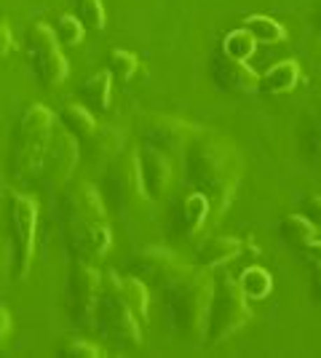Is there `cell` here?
Returning <instances> with one entry per match:
<instances>
[{
    "label": "cell",
    "mask_w": 321,
    "mask_h": 358,
    "mask_svg": "<svg viewBox=\"0 0 321 358\" xmlns=\"http://www.w3.org/2000/svg\"><path fill=\"white\" fill-rule=\"evenodd\" d=\"M185 177L196 193L206 195L212 214L220 220L230 209L238 193L244 161L233 139L214 129H193V136L183 152Z\"/></svg>",
    "instance_id": "obj_1"
},
{
    "label": "cell",
    "mask_w": 321,
    "mask_h": 358,
    "mask_svg": "<svg viewBox=\"0 0 321 358\" xmlns=\"http://www.w3.org/2000/svg\"><path fill=\"white\" fill-rule=\"evenodd\" d=\"M59 222L67 252L78 262L97 265L113 243L105 198L92 182L64 185L59 193Z\"/></svg>",
    "instance_id": "obj_2"
},
{
    "label": "cell",
    "mask_w": 321,
    "mask_h": 358,
    "mask_svg": "<svg viewBox=\"0 0 321 358\" xmlns=\"http://www.w3.org/2000/svg\"><path fill=\"white\" fill-rule=\"evenodd\" d=\"M166 292V313L174 331L187 343L206 340L209 302H212V273L209 268H190Z\"/></svg>",
    "instance_id": "obj_3"
},
{
    "label": "cell",
    "mask_w": 321,
    "mask_h": 358,
    "mask_svg": "<svg viewBox=\"0 0 321 358\" xmlns=\"http://www.w3.org/2000/svg\"><path fill=\"white\" fill-rule=\"evenodd\" d=\"M105 206H113L115 217L121 222H142L145 214L150 211L153 201L148 198L142 187V174H139V155L134 148H123L118 155L107 161L105 171Z\"/></svg>",
    "instance_id": "obj_4"
},
{
    "label": "cell",
    "mask_w": 321,
    "mask_h": 358,
    "mask_svg": "<svg viewBox=\"0 0 321 358\" xmlns=\"http://www.w3.org/2000/svg\"><path fill=\"white\" fill-rule=\"evenodd\" d=\"M217 270V268H214ZM252 310L238 281L228 270L212 273V302H209V321H206V343L220 345L230 340L241 327L249 324Z\"/></svg>",
    "instance_id": "obj_5"
},
{
    "label": "cell",
    "mask_w": 321,
    "mask_h": 358,
    "mask_svg": "<svg viewBox=\"0 0 321 358\" xmlns=\"http://www.w3.org/2000/svg\"><path fill=\"white\" fill-rule=\"evenodd\" d=\"M54 113L46 105H30L24 107V113L19 115L14 136V177L22 182L38 179L41 161H43V150H46L48 134L54 129Z\"/></svg>",
    "instance_id": "obj_6"
},
{
    "label": "cell",
    "mask_w": 321,
    "mask_h": 358,
    "mask_svg": "<svg viewBox=\"0 0 321 358\" xmlns=\"http://www.w3.org/2000/svg\"><path fill=\"white\" fill-rule=\"evenodd\" d=\"M94 329L102 334V340L118 350H137L142 345V329L137 315L129 310V305L121 294L113 289V284L102 275V294L97 302V318Z\"/></svg>",
    "instance_id": "obj_7"
},
{
    "label": "cell",
    "mask_w": 321,
    "mask_h": 358,
    "mask_svg": "<svg viewBox=\"0 0 321 358\" xmlns=\"http://www.w3.org/2000/svg\"><path fill=\"white\" fill-rule=\"evenodd\" d=\"M24 54H27V64H30V70L41 89L51 91L67 80L70 64L64 59L59 41H57V35L48 24H43V22L27 24V30H24Z\"/></svg>",
    "instance_id": "obj_8"
},
{
    "label": "cell",
    "mask_w": 321,
    "mask_h": 358,
    "mask_svg": "<svg viewBox=\"0 0 321 358\" xmlns=\"http://www.w3.org/2000/svg\"><path fill=\"white\" fill-rule=\"evenodd\" d=\"M8 227L14 238V281H24L30 275L35 259V236H38V203L30 195L8 190Z\"/></svg>",
    "instance_id": "obj_9"
},
{
    "label": "cell",
    "mask_w": 321,
    "mask_h": 358,
    "mask_svg": "<svg viewBox=\"0 0 321 358\" xmlns=\"http://www.w3.org/2000/svg\"><path fill=\"white\" fill-rule=\"evenodd\" d=\"M78 161H80V142L64 126H59L54 120V129L48 134L41 171H38L35 182H41V187H46L48 193L62 190L70 182L73 171L78 169Z\"/></svg>",
    "instance_id": "obj_10"
},
{
    "label": "cell",
    "mask_w": 321,
    "mask_h": 358,
    "mask_svg": "<svg viewBox=\"0 0 321 358\" xmlns=\"http://www.w3.org/2000/svg\"><path fill=\"white\" fill-rule=\"evenodd\" d=\"M99 294H102V273L97 270V265L73 259L67 278V313L78 329L83 331L94 329Z\"/></svg>",
    "instance_id": "obj_11"
},
{
    "label": "cell",
    "mask_w": 321,
    "mask_h": 358,
    "mask_svg": "<svg viewBox=\"0 0 321 358\" xmlns=\"http://www.w3.org/2000/svg\"><path fill=\"white\" fill-rule=\"evenodd\" d=\"M187 270L190 265L164 246H145L131 254L126 262V273L139 278L148 289H166L177 278H183Z\"/></svg>",
    "instance_id": "obj_12"
},
{
    "label": "cell",
    "mask_w": 321,
    "mask_h": 358,
    "mask_svg": "<svg viewBox=\"0 0 321 358\" xmlns=\"http://www.w3.org/2000/svg\"><path fill=\"white\" fill-rule=\"evenodd\" d=\"M193 123H187L185 118L177 115H164V113H153V115H145L137 123V136L142 145L155 148L161 152H166L169 158H177L183 155L190 136H193Z\"/></svg>",
    "instance_id": "obj_13"
},
{
    "label": "cell",
    "mask_w": 321,
    "mask_h": 358,
    "mask_svg": "<svg viewBox=\"0 0 321 358\" xmlns=\"http://www.w3.org/2000/svg\"><path fill=\"white\" fill-rule=\"evenodd\" d=\"M209 73H212L214 86L220 91H228V94L255 91L257 89V78H260V75L246 64V59H233V57H225L222 51L212 57Z\"/></svg>",
    "instance_id": "obj_14"
},
{
    "label": "cell",
    "mask_w": 321,
    "mask_h": 358,
    "mask_svg": "<svg viewBox=\"0 0 321 358\" xmlns=\"http://www.w3.org/2000/svg\"><path fill=\"white\" fill-rule=\"evenodd\" d=\"M139 155V174H142V187L148 198L158 203L164 195L169 193V185H171V158L166 152L155 148H148V145H139L137 150Z\"/></svg>",
    "instance_id": "obj_15"
},
{
    "label": "cell",
    "mask_w": 321,
    "mask_h": 358,
    "mask_svg": "<svg viewBox=\"0 0 321 358\" xmlns=\"http://www.w3.org/2000/svg\"><path fill=\"white\" fill-rule=\"evenodd\" d=\"M107 281L113 284V289L121 294V299L129 305V310L137 315L139 324H148V318H150V294H148V286L142 284L139 278H134V275H118L115 270H107V273H102Z\"/></svg>",
    "instance_id": "obj_16"
},
{
    "label": "cell",
    "mask_w": 321,
    "mask_h": 358,
    "mask_svg": "<svg viewBox=\"0 0 321 358\" xmlns=\"http://www.w3.org/2000/svg\"><path fill=\"white\" fill-rule=\"evenodd\" d=\"M297 83H300V64L294 59H281L257 78L255 91H260L262 96H278V94L292 91Z\"/></svg>",
    "instance_id": "obj_17"
},
{
    "label": "cell",
    "mask_w": 321,
    "mask_h": 358,
    "mask_svg": "<svg viewBox=\"0 0 321 358\" xmlns=\"http://www.w3.org/2000/svg\"><path fill=\"white\" fill-rule=\"evenodd\" d=\"M110 94H113V75L107 70H97V73L86 75L78 86L80 105L89 107L94 115L110 110Z\"/></svg>",
    "instance_id": "obj_18"
},
{
    "label": "cell",
    "mask_w": 321,
    "mask_h": 358,
    "mask_svg": "<svg viewBox=\"0 0 321 358\" xmlns=\"http://www.w3.org/2000/svg\"><path fill=\"white\" fill-rule=\"evenodd\" d=\"M241 241L233 238V236H212V238H206L204 243L199 246V252H196V262H199L201 268H222L225 262L230 259H236L238 254H241Z\"/></svg>",
    "instance_id": "obj_19"
},
{
    "label": "cell",
    "mask_w": 321,
    "mask_h": 358,
    "mask_svg": "<svg viewBox=\"0 0 321 358\" xmlns=\"http://www.w3.org/2000/svg\"><path fill=\"white\" fill-rule=\"evenodd\" d=\"M57 123L64 126L70 134L76 136L78 142L83 145L89 136L97 131V115H94L89 107L78 105V102H67V105L59 107V113H57Z\"/></svg>",
    "instance_id": "obj_20"
},
{
    "label": "cell",
    "mask_w": 321,
    "mask_h": 358,
    "mask_svg": "<svg viewBox=\"0 0 321 358\" xmlns=\"http://www.w3.org/2000/svg\"><path fill=\"white\" fill-rule=\"evenodd\" d=\"M80 148H86L92 161H110L123 150V134L113 126H97V131Z\"/></svg>",
    "instance_id": "obj_21"
},
{
    "label": "cell",
    "mask_w": 321,
    "mask_h": 358,
    "mask_svg": "<svg viewBox=\"0 0 321 358\" xmlns=\"http://www.w3.org/2000/svg\"><path fill=\"white\" fill-rule=\"evenodd\" d=\"M209 217H212V206H209L206 195L190 190L187 198L183 201V236L185 238H196L201 230H204V224H206Z\"/></svg>",
    "instance_id": "obj_22"
},
{
    "label": "cell",
    "mask_w": 321,
    "mask_h": 358,
    "mask_svg": "<svg viewBox=\"0 0 321 358\" xmlns=\"http://www.w3.org/2000/svg\"><path fill=\"white\" fill-rule=\"evenodd\" d=\"M241 27H244L257 43L276 45V43H284V41H287V30H284L276 19H271V16H265V14L246 16L244 22H241Z\"/></svg>",
    "instance_id": "obj_23"
},
{
    "label": "cell",
    "mask_w": 321,
    "mask_h": 358,
    "mask_svg": "<svg viewBox=\"0 0 321 358\" xmlns=\"http://www.w3.org/2000/svg\"><path fill=\"white\" fill-rule=\"evenodd\" d=\"M236 281H238L241 292L246 294V299H265L273 292V278H271V273L265 268H257V265L246 268L244 273H241V278H236Z\"/></svg>",
    "instance_id": "obj_24"
},
{
    "label": "cell",
    "mask_w": 321,
    "mask_h": 358,
    "mask_svg": "<svg viewBox=\"0 0 321 358\" xmlns=\"http://www.w3.org/2000/svg\"><path fill=\"white\" fill-rule=\"evenodd\" d=\"M278 233H281V238L287 241L290 246H306L308 241L313 238V224L308 222L303 214H290V217H284L281 222H278Z\"/></svg>",
    "instance_id": "obj_25"
},
{
    "label": "cell",
    "mask_w": 321,
    "mask_h": 358,
    "mask_svg": "<svg viewBox=\"0 0 321 358\" xmlns=\"http://www.w3.org/2000/svg\"><path fill=\"white\" fill-rule=\"evenodd\" d=\"M107 73L113 75V78H118L121 83H129L134 73L139 70V59L137 54H131V51H126V48H113L110 54H107Z\"/></svg>",
    "instance_id": "obj_26"
},
{
    "label": "cell",
    "mask_w": 321,
    "mask_h": 358,
    "mask_svg": "<svg viewBox=\"0 0 321 358\" xmlns=\"http://www.w3.org/2000/svg\"><path fill=\"white\" fill-rule=\"evenodd\" d=\"M255 48H257V41L244 30V27H238V30H230L225 38H222V54L225 57H233V59H249L252 54H255Z\"/></svg>",
    "instance_id": "obj_27"
},
{
    "label": "cell",
    "mask_w": 321,
    "mask_h": 358,
    "mask_svg": "<svg viewBox=\"0 0 321 358\" xmlns=\"http://www.w3.org/2000/svg\"><path fill=\"white\" fill-rule=\"evenodd\" d=\"M73 3V14L80 19V24L86 30H105V6L102 0H70Z\"/></svg>",
    "instance_id": "obj_28"
},
{
    "label": "cell",
    "mask_w": 321,
    "mask_h": 358,
    "mask_svg": "<svg viewBox=\"0 0 321 358\" xmlns=\"http://www.w3.org/2000/svg\"><path fill=\"white\" fill-rule=\"evenodd\" d=\"M54 35H57V41L59 45H80L83 43V38H86V27L80 24V19L76 14H62L57 16V22H54Z\"/></svg>",
    "instance_id": "obj_29"
},
{
    "label": "cell",
    "mask_w": 321,
    "mask_h": 358,
    "mask_svg": "<svg viewBox=\"0 0 321 358\" xmlns=\"http://www.w3.org/2000/svg\"><path fill=\"white\" fill-rule=\"evenodd\" d=\"M303 152L311 161L321 164V113L308 118L306 131H303Z\"/></svg>",
    "instance_id": "obj_30"
},
{
    "label": "cell",
    "mask_w": 321,
    "mask_h": 358,
    "mask_svg": "<svg viewBox=\"0 0 321 358\" xmlns=\"http://www.w3.org/2000/svg\"><path fill=\"white\" fill-rule=\"evenodd\" d=\"M57 353L59 356H78V358H99L105 356L102 353V348L99 345L89 343V340H78V337H73V340H64V343L57 348Z\"/></svg>",
    "instance_id": "obj_31"
},
{
    "label": "cell",
    "mask_w": 321,
    "mask_h": 358,
    "mask_svg": "<svg viewBox=\"0 0 321 358\" xmlns=\"http://www.w3.org/2000/svg\"><path fill=\"white\" fill-rule=\"evenodd\" d=\"M300 214L313 224V230H321V195H308L300 203Z\"/></svg>",
    "instance_id": "obj_32"
},
{
    "label": "cell",
    "mask_w": 321,
    "mask_h": 358,
    "mask_svg": "<svg viewBox=\"0 0 321 358\" xmlns=\"http://www.w3.org/2000/svg\"><path fill=\"white\" fill-rule=\"evenodd\" d=\"M11 51H14V35H11V27H8L6 22H0V62L6 59Z\"/></svg>",
    "instance_id": "obj_33"
},
{
    "label": "cell",
    "mask_w": 321,
    "mask_h": 358,
    "mask_svg": "<svg viewBox=\"0 0 321 358\" xmlns=\"http://www.w3.org/2000/svg\"><path fill=\"white\" fill-rule=\"evenodd\" d=\"M300 252H303V257H306L311 265H316V268H321V241H308L306 246H300Z\"/></svg>",
    "instance_id": "obj_34"
},
{
    "label": "cell",
    "mask_w": 321,
    "mask_h": 358,
    "mask_svg": "<svg viewBox=\"0 0 321 358\" xmlns=\"http://www.w3.org/2000/svg\"><path fill=\"white\" fill-rule=\"evenodd\" d=\"M11 331V310L0 302V343L6 340V334Z\"/></svg>",
    "instance_id": "obj_35"
},
{
    "label": "cell",
    "mask_w": 321,
    "mask_h": 358,
    "mask_svg": "<svg viewBox=\"0 0 321 358\" xmlns=\"http://www.w3.org/2000/svg\"><path fill=\"white\" fill-rule=\"evenodd\" d=\"M313 297L321 302V270L316 273V278H313Z\"/></svg>",
    "instance_id": "obj_36"
},
{
    "label": "cell",
    "mask_w": 321,
    "mask_h": 358,
    "mask_svg": "<svg viewBox=\"0 0 321 358\" xmlns=\"http://www.w3.org/2000/svg\"><path fill=\"white\" fill-rule=\"evenodd\" d=\"M316 24H319V30H321V0H319V6H316Z\"/></svg>",
    "instance_id": "obj_37"
}]
</instances>
